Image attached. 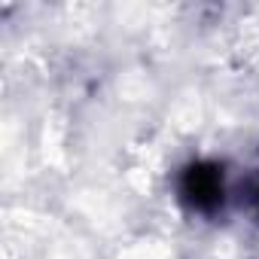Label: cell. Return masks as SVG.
<instances>
[{"mask_svg": "<svg viewBox=\"0 0 259 259\" xmlns=\"http://www.w3.org/2000/svg\"><path fill=\"white\" fill-rule=\"evenodd\" d=\"M183 195L198 210H213L223 201V174L210 162L189 165L183 174Z\"/></svg>", "mask_w": 259, "mask_h": 259, "instance_id": "cell-1", "label": "cell"}]
</instances>
